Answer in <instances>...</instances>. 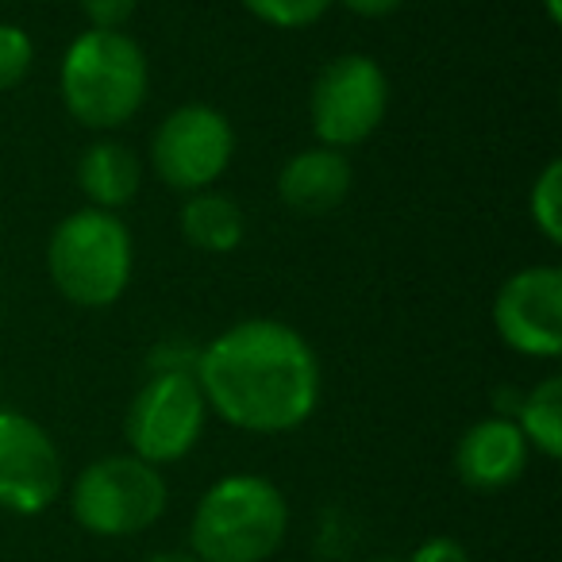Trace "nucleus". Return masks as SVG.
Here are the masks:
<instances>
[{
  "instance_id": "f257e3e1",
  "label": "nucleus",
  "mask_w": 562,
  "mask_h": 562,
  "mask_svg": "<svg viewBox=\"0 0 562 562\" xmlns=\"http://www.w3.org/2000/svg\"><path fill=\"white\" fill-rule=\"evenodd\" d=\"M196 385L209 413L235 431L285 436L321 405V359L297 328L239 321L196 355Z\"/></svg>"
},
{
  "instance_id": "f03ea898",
  "label": "nucleus",
  "mask_w": 562,
  "mask_h": 562,
  "mask_svg": "<svg viewBox=\"0 0 562 562\" xmlns=\"http://www.w3.org/2000/svg\"><path fill=\"white\" fill-rule=\"evenodd\" d=\"M290 531L285 493L262 474H227L204 490L189 520V551L201 562H266Z\"/></svg>"
},
{
  "instance_id": "7ed1b4c3",
  "label": "nucleus",
  "mask_w": 562,
  "mask_h": 562,
  "mask_svg": "<svg viewBox=\"0 0 562 562\" xmlns=\"http://www.w3.org/2000/svg\"><path fill=\"white\" fill-rule=\"evenodd\" d=\"M150 66L127 32H81L58 66V93L81 127L116 132L143 109Z\"/></svg>"
},
{
  "instance_id": "20e7f679",
  "label": "nucleus",
  "mask_w": 562,
  "mask_h": 562,
  "mask_svg": "<svg viewBox=\"0 0 562 562\" xmlns=\"http://www.w3.org/2000/svg\"><path fill=\"white\" fill-rule=\"evenodd\" d=\"M135 247L116 212L81 209L55 227L47 243V270L55 290L78 308H109L132 285Z\"/></svg>"
},
{
  "instance_id": "39448f33",
  "label": "nucleus",
  "mask_w": 562,
  "mask_h": 562,
  "mask_svg": "<svg viewBox=\"0 0 562 562\" xmlns=\"http://www.w3.org/2000/svg\"><path fill=\"white\" fill-rule=\"evenodd\" d=\"M170 505L162 470L135 454H104L89 462L70 490L74 520L101 539H124L155 528Z\"/></svg>"
},
{
  "instance_id": "423d86ee",
  "label": "nucleus",
  "mask_w": 562,
  "mask_h": 562,
  "mask_svg": "<svg viewBox=\"0 0 562 562\" xmlns=\"http://www.w3.org/2000/svg\"><path fill=\"white\" fill-rule=\"evenodd\" d=\"M204 420L209 405L193 370H155L127 405L124 436L135 459L162 470L201 443Z\"/></svg>"
},
{
  "instance_id": "0eeeda50",
  "label": "nucleus",
  "mask_w": 562,
  "mask_h": 562,
  "mask_svg": "<svg viewBox=\"0 0 562 562\" xmlns=\"http://www.w3.org/2000/svg\"><path fill=\"white\" fill-rule=\"evenodd\" d=\"M390 109V78L370 55H339L316 74L308 120L321 147L351 150L382 127Z\"/></svg>"
},
{
  "instance_id": "6e6552de",
  "label": "nucleus",
  "mask_w": 562,
  "mask_h": 562,
  "mask_svg": "<svg viewBox=\"0 0 562 562\" xmlns=\"http://www.w3.org/2000/svg\"><path fill=\"white\" fill-rule=\"evenodd\" d=\"M235 158V127L212 104H181L150 139V166L178 193L212 189Z\"/></svg>"
},
{
  "instance_id": "1a4fd4ad",
  "label": "nucleus",
  "mask_w": 562,
  "mask_h": 562,
  "mask_svg": "<svg viewBox=\"0 0 562 562\" xmlns=\"http://www.w3.org/2000/svg\"><path fill=\"white\" fill-rule=\"evenodd\" d=\"M66 470L58 443L35 416L0 408V508L40 516L63 497Z\"/></svg>"
},
{
  "instance_id": "9d476101",
  "label": "nucleus",
  "mask_w": 562,
  "mask_h": 562,
  "mask_svg": "<svg viewBox=\"0 0 562 562\" xmlns=\"http://www.w3.org/2000/svg\"><path fill=\"white\" fill-rule=\"evenodd\" d=\"M493 328L501 344L528 359H559L562 351V270L524 266L497 290Z\"/></svg>"
},
{
  "instance_id": "9b49d317",
  "label": "nucleus",
  "mask_w": 562,
  "mask_h": 562,
  "mask_svg": "<svg viewBox=\"0 0 562 562\" xmlns=\"http://www.w3.org/2000/svg\"><path fill=\"white\" fill-rule=\"evenodd\" d=\"M528 454L531 447L520 436L516 420L493 413L462 431L459 447H454V474L470 490L497 493L520 482V474L528 470Z\"/></svg>"
},
{
  "instance_id": "f8f14e48",
  "label": "nucleus",
  "mask_w": 562,
  "mask_h": 562,
  "mask_svg": "<svg viewBox=\"0 0 562 562\" xmlns=\"http://www.w3.org/2000/svg\"><path fill=\"white\" fill-rule=\"evenodd\" d=\"M355 166L347 150L331 147H308L297 150L278 173V196L281 204L297 216H328L351 196Z\"/></svg>"
},
{
  "instance_id": "ddd939ff",
  "label": "nucleus",
  "mask_w": 562,
  "mask_h": 562,
  "mask_svg": "<svg viewBox=\"0 0 562 562\" xmlns=\"http://www.w3.org/2000/svg\"><path fill=\"white\" fill-rule=\"evenodd\" d=\"M78 186L86 193L89 209L120 212L139 196L143 189V162L132 147L116 139H97L86 147L78 162Z\"/></svg>"
},
{
  "instance_id": "4468645a",
  "label": "nucleus",
  "mask_w": 562,
  "mask_h": 562,
  "mask_svg": "<svg viewBox=\"0 0 562 562\" xmlns=\"http://www.w3.org/2000/svg\"><path fill=\"white\" fill-rule=\"evenodd\" d=\"M181 235L189 247L204 250V255H232L247 235V216L235 196L201 189V193H189L181 204Z\"/></svg>"
},
{
  "instance_id": "2eb2a0df",
  "label": "nucleus",
  "mask_w": 562,
  "mask_h": 562,
  "mask_svg": "<svg viewBox=\"0 0 562 562\" xmlns=\"http://www.w3.org/2000/svg\"><path fill=\"white\" fill-rule=\"evenodd\" d=\"M520 436L528 439L531 451H539L543 459H559L562 454V378L551 374L543 382H536L531 390L520 393L513 413Z\"/></svg>"
},
{
  "instance_id": "dca6fc26",
  "label": "nucleus",
  "mask_w": 562,
  "mask_h": 562,
  "mask_svg": "<svg viewBox=\"0 0 562 562\" xmlns=\"http://www.w3.org/2000/svg\"><path fill=\"white\" fill-rule=\"evenodd\" d=\"M528 212H531L536 232L543 235L551 247H559L562 243V162L559 158H551V162L539 170V178L531 181Z\"/></svg>"
},
{
  "instance_id": "f3484780",
  "label": "nucleus",
  "mask_w": 562,
  "mask_h": 562,
  "mask_svg": "<svg viewBox=\"0 0 562 562\" xmlns=\"http://www.w3.org/2000/svg\"><path fill=\"white\" fill-rule=\"evenodd\" d=\"M243 9L255 20L270 27H285V32H301V27L316 24L336 0H239Z\"/></svg>"
},
{
  "instance_id": "a211bd4d",
  "label": "nucleus",
  "mask_w": 562,
  "mask_h": 562,
  "mask_svg": "<svg viewBox=\"0 0 562 562\" xmlns=\"http://www.w3.org/2000/svg\"><path fill=\"white\" fill-rule=\"evenodd\" d=\"M32 63H35L32 35L16 24H0V93L16 89L32 74Z\"/></svg>"
},
{
  "instance_id": "6ab92c4d",
  "label": "nucleus",
  "mask_w": 562,
  "mask_h": 562,
  "mask_svg": "<svg viewBox=\"0 0 562 562\" xmlns=\"http://www.w3.org/2000/svg\"><path fill=\"white\" fill-rule=\"evenodd\" d=\"M135 9H139V0H81V12L97 32H124Z\"/></svg>"
},
{
  "instance_id": "aec40b11",
  "label": "nucleus",
  "mask_w": 562,
  "mask_h": 562,
  "mask_svg": "<svg viewBox=\"0 0 562 562\" xmlns=\"http://www.w3.org/2000/svg\"><path fill=\"white\" fill-rule=\"evenodd\" d=\"M408 562H470V551L451 536H431L408 554Z\"/></svg>"
},
{
  "instance_id": "412c9836",
  "label": "nucleus",
  "mask_w": 562,
  "mask_h": 562,
  "mask_svg": "<svg viewBox=\"0 0 562 562\" xmlns=\"http://www.w3.org/2000/svg\"><path fill=\"white\" fill-rule=\"evenodd\" d=\"M347 12H355V16L362 20H382V16H393V12L405 4V0H339Z\"/></svg>"
},
{
  "instance_id": "4be33fe9",
  "label": "nucleus",
  "mask_w": 562,
  "mask_h": 562,
  "mask_svg": "<svg viewBox=\"0 0 562 562\" xmlns=\"http://www.w3.org/2000/svg\"><path fill=\"white\" fill-rule=\"evenodd\" d=\"M147 562H201L193 551H158V554H150Z\"/></svg>"
},
{
  "instance_id": "5701e85b",
  "label": "nucleus",
  "mask_w": 562,
  "mask_h": 562,
  "mask_svg": "<svg viewBox=\"0 0 562 562\" xmlns=\"http://www.w3.org/2000/svg\"><path fill=\"white\" fill-rule=\"evenodd\" d=\"M547 4V20H551V24H559L562 20V0H543Z\"/></svg>"
},
{
  "instance_id": "b1692460",
  "label": "nucleus",
  "mask_w": 562,
  "mask_h": 562,
  "mask_svg": "<svg viewBox=\"0 0 562 562\" xmlns=\"http://www.w3.org/2000/svg\"><path fill=\"white\" fill-rule=\"evenodd\" d=\"M0 390H4V382H0Z\"/></svg>"
}]
</instances>
